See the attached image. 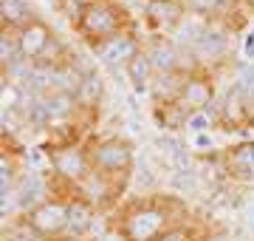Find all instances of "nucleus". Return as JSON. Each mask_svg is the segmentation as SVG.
<instances>
[{"label":"nucleus","mask_w":254,"mask_h":241,"mask_svg":"<svg viewBox=\"0 0 254 241\" xmlns=\"http://www.w3.org/2000/svg\"><path fill=\"white\" fill-rule=\"evenodd\" d=\"M85 156H82L79 150H60L54 156V167L63 173V176H68V179H79L82 173H85Z\"/></svg>","instance_id":"obj_15"},{"label":"nucleus","mask_w":254,"mask_h":241,"mask_svg":"<svg viewBox=\"0 0 254 241\" xmlns=\"http://www.w3.org/2000/svg\"><path fill=\"white\" fill-rule=\"evenodd\" d=\"M161 241H187V233L184 230H167V233H161Z\"/></svg>","instance_id":"obj_21"},{"label":"nucleus","mask_w":254,"mask_h":241,"mask_svg":"<svg viewBox=\"0 0 254 241\" xmlns=\"http://www.w3.org/2000/svg\"><path fill=\"white\" fill-rule=\"evenodd\" d=\"M125 74H127V80H130V85L136 88V91H147L150 88V83H153L155 77V68H153V60L147 57V51L141 48L130 63H127V68H125Z\"/></svg>","instance_id":"obj_12"},{"label":"nucleus","mask_w":254,"mask_h":241,"mask_svg":"<svg viewBox=\"0 0 254 241\" xmlns=\"http://www.w3.org/2000/svg\"><path fill=\"white\" fill-rule=\"evenodd\" d=\"M167 216L161 210H136L127 219V239L130 241H150L164 230Z\"/></svg>","instance_id":"obj_10"},{"label":"nucleus","mask_w":254,"mask_h":241,"mask_svg":"<svg viewBox=\"0 0 254 241\" xmlns=\"http://www.w3.org/2000/svg\"><path fill=\"white\" fill-rule=\"evenodd\" d=\"M235 159L246 167V170H254V145H240V148L235 150Z\"/></svg>","instance_id":"obj_20"},{"label":"nucleus","mask_w":254,"mask_h":241,"mask_svg":"<svg viewBox=\"0 0 254 241\" xmlns=\"http://www.w3.org/2000/svg\"><path fill=\"white\" fill-rule=\"evenodd\" d=\"M40 14H34L28 0H0V28L20 31V28H26Z\"/></svg>","instance_id":"obj_11"},{"label":"nucleus","mask_w":254,"mask_h":241,"mask_svg":"<svg viewBox=\"0 0 254 241\" xmlns=\"http://www.w3.org/2000/svg\"><path fill=\"white\" fill-rule=\"evenodd\" d=\"M229 37H232V31L223 26H212L195 40V46H192V57L198 60L200 65L209 63V60H220V57L229 51Z\"/></svg>","instance_id":"obj_8"},{"label":"nucleus","mask_w":254,"mask_h":241,"mask_svg":"<svg viewBox=\"0 0 254 241\" xmlns=\"http://www.w3.org/2000/svg\"><path fill=\"white\" fill-rule=\"evenodd\" d=\"M212 97H215V83H212V77H209L206 71H190L178 102L195 114V111H206V105L212 102Z\"/></svg>","instance_id":"obj_6"},{"label":"nucleus","mask_w":254,"mask_h":241,"mask_svg":"<svg viewBox=\"0 0 254 241\" xmlns=\"http://www.w3.org/2000/svg\"><path fill=\"white\" fill-rule=\"evenodd\" d=\"M141 48H144V40L138 37L136 28H130V31H122L116 37L99 43V46L91 48V51L99 57L105 65H110V68H127V63H130Z\"/></svg>","instance_id":"obj_4"},{"label":"nucleus","mask_w":254,"mask_h":241,"mask_svg":"<svg viewBox=\"0 0 254 241\" xmlns=\"http://www.w3.org/2000/svg\"><path fill=\"white\" fill-rule=\"evenodd\" d=\"M243 3V9L249 11V14H254V0H240Z\"/></svg>","instance_id":"obj_24"},{"label":"nucleus","mask_w":254,"mask_h":241,"mask_svg":"<svg viewBox=\"0 0 254 241\" xmlns=\"http://www.w3.org/2000/svg\"><path fill=\"white\" fill-rule=\"evenodd\" d=\"M46 114H48V122L51 120H65L68 114L73 111V105H76V97H73L71 91H57V94H51L46 102Z\"/></svg>","instance_id":"obj_16"},{"label":"nucleus","mask_w":254,"mask_h":241,"mask_svg":"<svg viewBox=\"0 0 254 241\" xmlns=\"http://www.w3.org/2000/svg\"><path fill=\"white\" fill-rule=\"evenodd\" d=\"M187 128L190 130H195V133H206L209 130V117H206V111H195L187 120Z\"/></svg>","instance_id":"obj_19"},{"label":"nucleus","mask_w":254,"mask_h":241,"mask_svg":"<svg viewBox=\"0 0 254 241\" xmlns=\"http://www.w3.org/2000/svg\"><path fill=\"white\" fill-rule=\"evenodd\" d=\"M99 241H125V236H119V233H105Z\"/></svg>","instance_id":"obj_23"},{"label":"nucleus","mask_w":254,"mask_h":241,"mask_svg":"<svg viewBox=\"0 0 254 241\" xmlns=\"http://www.w3.org/2000/svg\"><path fill=\"white\" fill-rule=\"evenodd\" d=\"M147 57L153 60L155 74H173V71H184L181 68V48L173 37H153L144 43Z\"/></svg>","instance_id":"obj_7"},{"label":"nucleus","mask_w":254,"mask_h":241,"mask_svg":"<svg viewBox=\"0 0 254 241\" xmlns=\"http://www.w3.org/2000/svg\"><path fill=\"white\" fill-rule=\"evenodd\" d=\"M93 227V207L88 202H68V230L82 236Z\"/></svg>","instance_id":"obj_14"},{"label":"nucleus","mask_w":254,"mask_h":241,"mask_svg":"<svg viewBox=\"0 0 254 241\" xmlns=\"http://www.w3.org/2000/svg\"><path fill=\"white\" fill-rule=\"evenodd\" d=\"M141 17L153 37H175V31L187 23L190 11L184 0H144Z\"/></svg>","instance_id":"obj_3"},{"label":"nucleus","mask_w":254,"mask_h":241,"mask_svg":"<svg viewBox=\"0 0 254 241\" xmlns=\"http://www.w3.org/2000/svg\"><path fill=\"white\" fill-rule=\"evenodd\" d=\"M40 190H43V187H40V182L28 176L26 185L20 187V204H31V202L37 199V193H40Z\"/></svg>","instance_id":"obj_18"},{"label":"nucleus","mask_w":254,"mask_h":241,"mask_svg":"<svg viewBox=\"0 0 254 241\" xmlns=\"http://www.w3.org/2000/svg\"><path fill=\"white\" fill-rule=\"evenodd\" d=\"M17 46H20V60H26L31 65H51L57 63V51H63L54 28L43 17L31 20L26 28H20Z\"/></svg>","instance_id":"obj_2"},{"label":"nucleus","mask_w":254,"mask_h":241,"mask_svg":"<svg viewBox=\"0 0 254 241\" xmlns=\"http://www.w3.org/2000/svg\"><path fill=\"white\" fill-rule=\"evenodd\" d=\"M85 3H88V0H57V9H60V14H63V17L73 26V23L79 20Z\"/></svg>","instance_id":"obj_17"},{"label":"nucleus","mask_w":254,"mask_h":241,"mask_svg":"<svg viewBox=\"0 0 254 241\" xmlns=\"http://www.w3.org/2000/svg\"><path fill=\"white\" fill-rule=\"evenodd\" d=\"M93 165L108 170V173H119V170H127L130 162H133V150L127 142H119V139H108L93 148Z\"/></svg>","instance_id":"obj_9"},{"label":"nucleus","mask_w":254,"mask_h":241,"mask_svg":"<svg viewBox=\"0 0 254 241\" xmlns=\"http://www.w3.org/2000/svg\"><path fill=\"white\" fill-rule=\"evenodd\" d=\"M209 142H212V139H209V133H195V139H192V145H195V148H206Z\"/></svg>","instance_id":"obj_22"},{"label":"nucleus","mask_w":254,"mask_h":241,"mask_svg":"<svg viewBox=\"0 0 254 241\" xmlns=\"http://www.w3.org/2000/svg\"><path fill=\"white\" fill-rule=\"evenodd\" d=\"M28 224L31 230H37L40 236H57L68 227V204L60 202H40L28 213Z\"/></svg>","instance_id":"obj_5"},{"label":"nucleus","mask_w":254,"mask_h":241,"mask_svg":"<svg viewBox=\"0 0 254 241\" xmlns=\"http://www.w3.org/2000/svg\"><path fill=\"white\" fill-rule=\"evenodd\" d=\"M73 97H76V105H99L102 97H105V83L96 71H85V74L76 80V88H73Z\"/></svg>","instance_id":"obj_13"},{"label":"nucleus","mask_w":254,"mask_h":241,"mask_svg":"<svg viewBox=\"0 0 254 241\" xmlns=\"http://www.w3.org/2000/svg\"><path fill=\"white\" fill-rule=\"evenodd\" d=\"M130 28H136V20L130 17V11L119 0H88L71 31L88 48H96L99 43L116 37L122 31H130Z\"/></svg>","instance_id":"obj_1"}]
</instances>
